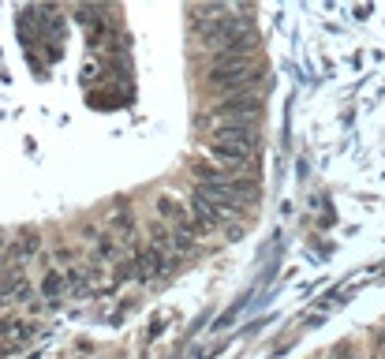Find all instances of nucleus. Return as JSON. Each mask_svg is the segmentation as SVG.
I'll return each mask as SVG.
<instances>
[{"mask_svg": "<svg viewBox=\"0 0 385 359\" xmlns=\"http://www.w3.org/2000/svg\"><path fill=\"white\" fill-rule=\"evenodd\" d=\"M38 300H41V307H60L64 300H71L68 296V281H64L60 266H52V262L41 266V274H38Z\"/></svg>", "mask_w": 385, "mask_h": 359, "instance_id": "f257e3e1", "label": "nucleus"}]
</instances>
